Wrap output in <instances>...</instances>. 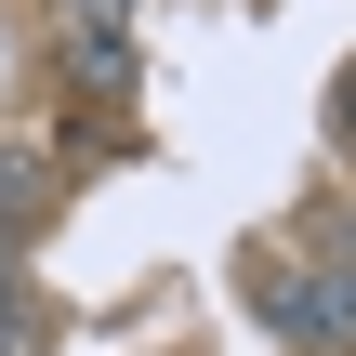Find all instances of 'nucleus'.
<instances>
[{
  "label": "nucleus",
  "instance_id": "obj_1",
  "mask_svg": "<svg viewBox=\"0 0 356 356\" xmlns=\"http://www.w3.org/2000/svg\"><path fill=\"white\" fill-rule=\"evenodd\" d=\"M251 317L291 356H356V211L330 238H251Z\"/></svg>",
  "mask_w": 356,
  "mask_h": 356
},
{
  "label": "nucleus",
  "instance_id": "obj_2",
  "mask_svg": "<svg viewBox=\"0 0 356 356\" xmlns=\"http://www.w3.org/2000/svg\"><path fill=\"white\" fill-rule=\"evenodd\" d=\"M53 211H66V172H53V145L0 132V251H40V238H53Z\"/></svg>",
  "mask_w": 356,
  "mask_h": 356
},
{
  "label": "nucleus",
  "instance_id": "obj_3",
  "mask_svg": "<svg viewBox=\"0 0 356 356\" xmlns=\"http://www.w3.org/2000/svg\"><path fill=\"white\" fill-rule=\"evenodd\" d=\"M0 356H53V304H40L26 251H0Z\"/></svg>",
  "mask_w": 356,
  "mask_h": 356
},
{
  "label": "nucleus",
  "instance_id": "obj_4",
  "mask_svg": "<svg viewBox=\"0 0 356 356\" xmlns=\"http://www.w3.org/2000/svg\"><path fill=\"white\" fill-rule=\"evenodd\" d=\"M132 13H145V0H53V53H79V40H132Z\"/></svg>",
  "mask_w": 356,
  "mask_h": 356
},
{
  "label": "nucleus",
  "instance_id": "obj_5",
  "mask_svg": "<svg viewBox=\"0 0 356 356\" xmlns=\"http://www.w3.org/2000/svg\"><path fill=\"white\" fill-rule=\"evenodd\" d=\"M317 132H330V159L356 172V53H343V79H330V106H317Z\"/></svg>",
  "mask_w": 356,
  "mask_h": 356
}]
</instances>
